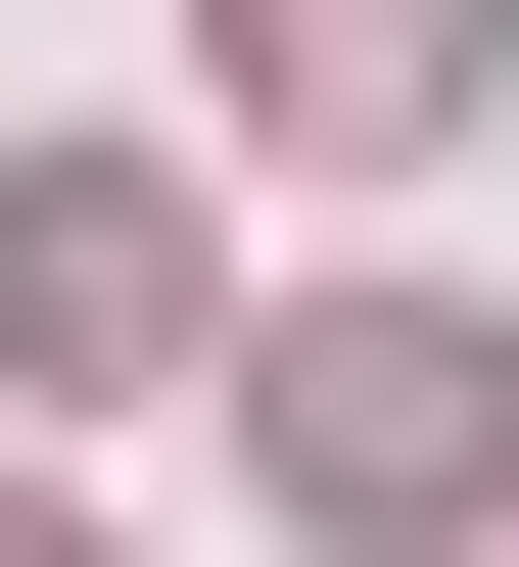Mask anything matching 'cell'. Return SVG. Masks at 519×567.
Wrapping results in <instances>:
<instances>
[{
	"instance_id": "cell-3",
	"label": "cell",
	"mask_w": 519,
	"mask_h": 567,
	"mask_svg": "<svg viewBox=\"0 0 519 567\" xmlns=\"http://www.w3.org/2000/svg\"><path fill=\"white\" fill-rule=\"evenodd\" d=\"M0 567H95V473H0Z\"/></svg>"
},
{
	"instance_id": "cell-2",
	"label": "cell",
	"mask_w": 519,
	"mask_h": 567,
	"mask_svg": "<svg viewBox=\"0 0 519 567\" xmlns=\"http://www.w3.org/2000/svg\"><path fill=\"white\" fill-rule=\"evenodd\" d=\"M142 331H189V189L142 142H0V379H142Z\"/></svg>"
},
{
	"instance_id": "cell-1",
	"label": "cell",
	"mask_w": 519,
	"mask_h": 567,
	"mask_svg": "<svg viewBox=\"0 0 519 567\" xmlns=\"http://www.w3.org/2000/svg\"><path fill=\"white\" fill-rule=\"evenodd\" d=\"M237 473H283L331 567H473V520H519V331H473V284H331V331L237 379Z\"/></svg>"
}]
</instances>
